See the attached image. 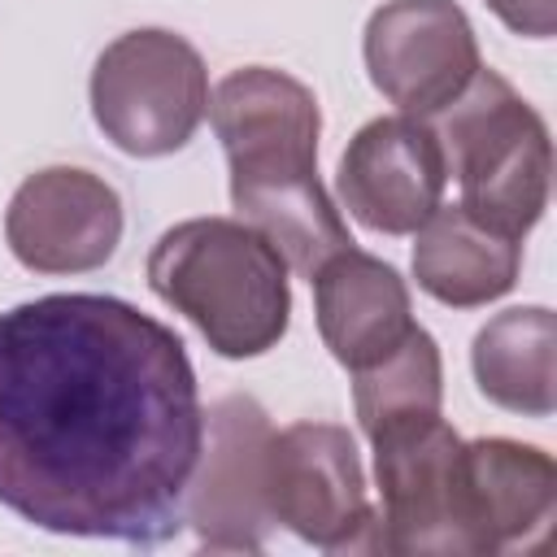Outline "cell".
<instances>
[{
  "mask_svg": "<svg viewBox=\"0 0 557 557\" xmlns=\"http://www.w3.org/2000/svg\"><path fill=\"white\" fill-rule=\"evenodd\" d=\"M461 513L474 557L540 548L557 513V466L540 444L483 435L461 444Z\"/></svg>",
  "mask_w": 557,
  "mask_h": 557,
  "instance_id": "7c38bea8",
  "label": "cell"
},
{
  "mask_svg": "<svg viewBox=\"0 0 557 557\" xmlns=\"http://www.w3.org/2000/svg\"><path fill=\"white\" fill-rule=\"evenodd\" d=\"M4 239L35 274L100 270L122 244V196L83 165L35 170L9 196Z\"/></svg>",
  "mask_w": 557,
  "mask_h": 557,
  "instance_id": "30bf717a",
  "label": "cell"
},
{
  "mask_svg": "<svg viewBox=\"0 0 557 557\" xmlns=\"http://www.w3.org/2000/svg\"><path fill=\"white\" fill-rule=\"evenodd\" d=\"M448 161L426 117L392 113L366 122L335 174L344 209L374 235H413L444 205Z\"/></svg>",
  "mask_w": 557,
  "mask_h": 557,
  "instance_id": "8fae6325",
  "label": "cell"
},
{
  "mask_svg": "<svg viewBox=\"0 0 557 557\" xmlns=\"http://www.w3.org/2000/svg\"><path fill=\"white\" fill-rule=\"evenodd\" d=\"M426 122L461 187V209L527 239L548 209L553 183V139L544 117L496 70H479L470 87Z\"/></svg>",
  "mask_w": 557,
  "mask_h": 557,
  "instance_id": "277c9868",
  "label": "cell"
},
{
  "mask_svg": "<svg viewBox=\"0 0 557 557\" xmlns=\"http://www.w3.org/2000/svg\"><path fill=\"white\" fill-rule=\"evenodd\" d=\"M352 405L366 440L383 426L413 422V418H435L444 400V361L431 339V331L413 326L387 357H379L366 370H352Z\"/></svg>",
  "mask_w": 557,
  "mask_h": 557,
  "instance_id": "2e32d148",
  "label": "cell"
},
{
  "mask_svg": "<svg viewBox=\"0 0 557 557\" xmlns=\"http://www.w3.org/2000/svg\"><path fill=\"white\" fill-rule=\"evenodd\" d=\"M487 9L527 39H548L557 30V0H487Z\"/></svg>",
  "mask_w": 557,
  "mask_h": 557,
  "instance_id": "e0dca14e",
  "label": "cell"
},
{
  "mask_svg": "<svg viewBox=\"0 0 557 557\" xmlns=\"http://www.w3.org/2000/svg\"><path fill=\"white\" fill-rule=\"evenodd\" d=\"M187 344L117 296L0 313V505L52 535L165 544L200 457Z\"/></svg>",
  "mask_w": 557,
  "mask_h": 557,
  "instance_id": "6da1fadb",
  "label": "cell"
},
{
  "mask_svg": "<svg viewBox=\"0 0 557 557\" xmlns=\"http://www.w3.org/2000/svg\"><path fill=\"white\" fill-rule=\"evenodd\" d=\"M274 527L322 553H379V509L366 500L357 444L335 422H292L265 444Z\"/></svg>",
  "mask_w": 557,
  "mask_h": 557,
  "instance_id": "8992f818",
  "label": "cell"
},
{
  "mask_svg": "<svg viewBox=\"0 0 557 557\" xmlns=\"http://www.w3.org/2000/svg\"><path fill=\"white\" fill-rule=\"evenodd\" d=\"M366 70L400 113L435 117L483 70L474 26L453 0H387L366 22Z\"/></svg>",
  "mask_w": 557,
  "mask_h": 557,
  "instance_id": "9c48e42d",
  "label": "cell"
},
{
  "mask_svg": "<svg viewBox=\"0 0 557 557\" xmlns=\"http://www.w3.org/2000/svg\"><path fill=\"white\" fill-rule=\"evenodd\" d=\"M270 413L252 396H222L205 409L200 457L187 479L183 522L213 553H257L274 527L265 505Z\"/></svg>",
  "mask_w": 557,
  "mask_h": 557,
  "instance_id": "ba28073f",
  "label": "cell"
},
{
  "mask_svg": "<svg viewBox=\"0 0 557 557\" xmlns=\"http://www.w3.org/2000/svg\"><path fill=\"white\" fill-rule=\"evenodd\" d=\"M557 318L544 305H518L487 318L474 335L470 366L479 392L509 413L548 418L557 409Z\"/></svg>",
  "mask_w": 557,
  "mask_h": 557,
  "instance_id": "9a60e30c",
  "label": "cell"
},
{
  "mask_svg": "<svg viewBox=\"0 0 557 557\" xmlns=\"http://www.w3.org/2000/svg\"><path fill=\"white\" fill-rule=\"evenodd\" d=\"M379 474V553L474 557L461 513V435L435 413L370 435Z\"/></svg>",
  "mask_w": 557,
  "mask_h": 557,
  "instance_id": "52a82bcc",
  "label": "cell"
},
{
  "mask_svg": "<svg viewBox=\"0 0 557 557\" xmlns=\"http://www.w3.org/2000/svg\"><path fill=\"white\" fill-rule=\"evenodd\" d=\"M309 283L318 335L331 348V357L348 370L374 366L418 326L409 287L396 274V265L361 252L357 244L326 257Z\"/></svg>",
  "mask_w": 557,
  "mask_h": 557,
  "instance_id": "4fadbf2b",
  "label": "cell"
},
{
  "mask_svg": "<svg viewBox=\"0 0 557 557\" xmlns=\"http://www.w3.org/2000/svg\"><path fill=\"white\" fill-rule=\"evenodd\" d=\"M209 117L231 165V200L239 222L261 231L283 261L313 278V270L352 248L348 222L318 178V96L274 65L231 70L213 96Z\"/></svg>",
  "mask_w": 557,
  "mask_h": 557,
  "instance_id": "7a4b0ae2",
  "label": "cell"
},
{
  "mask_svg": "<svg viewBox=\"0 0 557 557\" xmlns=\"http://www.w3.org/2000/svg\"><path fill=\"white\" fill-rule=\"evenodd\" d=\"M287 270L283 252L239 218H187L148 252V287L231 361L261 357L287 335Z\"/></svg>",
  "mask_w": 557,
  "mask_h": 557,
  "instance_id": "3957f363",
  "label": "cell"
},
{
  "mask_svg": "<svg viewBox=\"0 0 557 557\" xmlns=\"http://www.w3.org/2000/svg\"><path fill=\"white\" fill-rule=\"evenodd\" d=\"M209 113V70L200 52L165 30L117 35L91 65V117L126 157H170L187 148Z\"/></svg>",
  "mask_w": 557,
  "mask_h": 557,
  "instance_id": "5b68a950",
  "label": "cell"
},
{
  "mask_svg": "<svg viewBox=\"0 0 557 557\" xmlns=\"http://www.w3.org/2000/svg\"><path fill=\"white\" fill-rule=\"evenodd\" d=\"M413 278L448 309H479L513 292L522 270V239L487 226L461 205H440L418 231Z\"/></svg>",
  "mask_w": 557,
  "mask_h": 557,
  "instance_id": "5bb4252c",
  "label": "cell"
}]
</instances>
